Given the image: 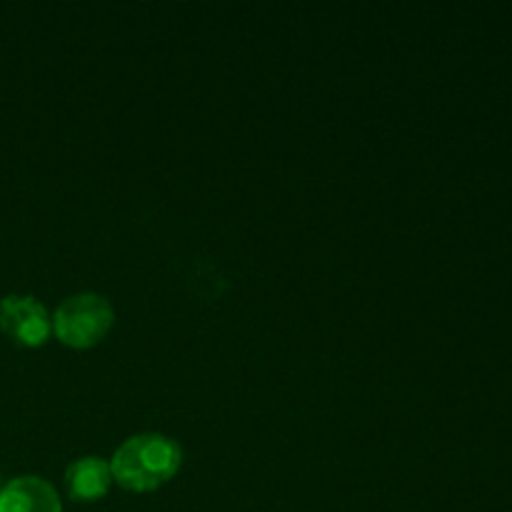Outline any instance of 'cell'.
<instances>
[{
  "label": "cell",
  "instance_id": "obj_5",
  "mask_svg": "<svg viewBox=\"0 0 512 512\" xmlns=\"http://www.w3.org/2000/svg\"><path fill=\"white\" fill-rule=\"evenodd\" d=\"M65 485H68L70 498L98 500L113 485V470L108 460L100 455H83L65 468Z\"/></svg>",
  "mask_w": 512,
  "mask_h": 512
},
{
  "label": "cell",
  "instance_id": "obj_3",
  "mask_svg": "<svg viewBox=\"0 0 512 512\" xmlns=\"http://www.w3.org/2000/svg\"><path fill=\"white\" fill-rule=\"evenodd\" d=\"M0 330L20 345H43L53 333V315L35 295L10 293L0 300Z\"/></svg>",
  "mask_w": 512,
  "mask_h": 512
},
{
  "label": "cell",
  "instance_id": "obj_6",
  "mask_svg": "<svg viewBox=\"0 0 512 512\" xmlns=\"http://www.w3.org/2000/svg\"><path fill=\"white\" fill-rule=\"evenodd\" d=\"M3 485H5V483H3V480H0V488H3Z\"/></svg>",
  "mask_w": 512,
  "mask_h": 512
},
{
  "label": "cell",
  "instance_id": "obj_1",
  "mask_svg": "<svg viewBox=\"0 0 512 512\" xmlns=\"http://www.w3.org/2000/svg\"><path fill=\"white\" fill-rule=\"evenodd\" d=\"M183 463V448L163 433H138L125 438L110 458L113 480L135 493H148L168 483Z\"/></svg>",
  "mask_w": 512,
  "mask_h": 512
},
{
  "label": "cell",
  "instance_id": "obj_4",
  "mask_svg": "<svg viewBox=\"0 0 512 512\" xmlns=\"http://www.w3.org/2000/svg\"><path fill=\"white\" fill-rule=\"evenodd\" d=\"M0 512H63V503L45 478L18 475L0 488Z\"/></svg>",
  "mask_w": 512,
  "mask_h": 512
},
{
  "label": "cell",
  "instance_id": "obj_2",
  "mask_svg": "<svg viewBox=\"0 0 512 512\" xmlns=\"http://www.w3.org/2000/svg\"><path fill=\"white\" fill-rule=\"evenodd\" d=\"M113 323V305L100 293L68 295L53 313V333L70 348H90L100 343Z\"/></svg>",
  "mask_w": 512,
  "mask_h": 512
}]
</instances>
